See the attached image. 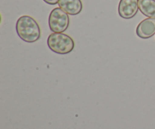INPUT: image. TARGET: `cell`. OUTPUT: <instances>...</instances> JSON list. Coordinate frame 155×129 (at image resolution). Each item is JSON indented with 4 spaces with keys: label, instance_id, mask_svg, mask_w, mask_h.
Listing matches in <instances>:
<instances>
[{
    "label": "cell",
    "instance_id": "cell-1",
    "mask_svg": "<svg viewBox=\"0 0 155 129\" xmlns=\"http://www.w3.org/2000/svg\"><path fill=\"white\" fill-rule=\"evenodd\" d=\"M16 31L18 36L23 41L33 43L39 40L41 30L36 20L28 15H24L18 18L16 23Z\"/></svg>",
    "mask_w": 155,
    "mask_h": 129
},
{
    "label": "cell",
    "instance_id": "cell-2",
    "mask_svg": "<svg viewBox=\"0 0 155 129\" xmlns=\"http://www.w3.org/2000/svg\"><path fill=\"white\" fill-rule=\"evenodd\" d=\"M48 48L58 54H67L74 50L75 43L72 38L63 33H53L47 39Z\"/></svg>",
    "mask_w": 155,
    "mask_h": 129
},
{
    "label": "cell",
    "instance_id": "cell-3",
    "mask_svg": "<svg viewBox=\"0 0 155 129\" xmlns=\"http://www.w3.org/2000/svg\"><path fill=\"white\" fill-rule=\"evenodd\" d=\"M70 18L68 14L63 9L55 8L48 17V26L53 33H63L69 27Z\"/></svg>",
    "mask_w": 155,
    "mask_h": 129
},
{
    "label": "cell",
    "instance_id": "cell-4",
    "mask_svg": "<svg viewBox=\"0 0 155 129\" xmlns=\"http://www.w3.org/2000/svg\"><path fill=\"white\" fill-rule=\"evenodd\" d=\"M139 9V0H120L118 13L124 19H131L136 16Z\"/></svg>",
    "mask_w": 155,
    "mask_h": 129
},
{
    "label": "cell",
    "instance_id": "cell-5",
    "mask_svg": "<svg viewBox=\"0 0 155 129\" xmlns=\"http://www.w3.org/2000/svg\"><path fill=\"white\" fill-rule=\"evenodd\" d=\"M136 34L141 39H149L155 34V18H148L139 24Z\"/></svg>",
    "mask_w": 155,
    "mask_h": 129
},
{
    "label": "cell",
    "instance_id": "cell-6",
    "mask_svg": "<svg viewBox=\"0 0 155 129\" xmlns=\"http://www.w3.org/2000/svg\"><path fill=\"white\" fill-rule=\"evenodd\" d=\"M58 4L61 8L71 15H79L83 9L81 0H59Z\"/></svg>",
    "mask_w": 155,
    "mask_h": 129
},
{
    "label": "cell",
    "instance_id": "cell-7",
    "mask_svg": "<svg viewBox=\"0 0 155 129\" xmlns=\"http://www.w3.org/2000/svg\"><path fill=\"white\" fill-rule=\"evenodd\" d=\"M140 11L148 18H155V0H139Z\"/></svg>",
    "mask_w": 155,
    "mask_h": 129
},
{
    "label": "cell",
    "instance_id": "cell-8",
    "mask_svg": "<svg viewBox=\"0 0 155 129\" xmlns=\"http://www.w3.org/2000/svg\"><path fill=\"white\" fill-rule=\"evenodd\" d=\"M45 3L49 5H56L58 3L59 0H43Z\"/></svg>",
    "mask_w": 155,
    "mask_h": 129
}]
</instances>
